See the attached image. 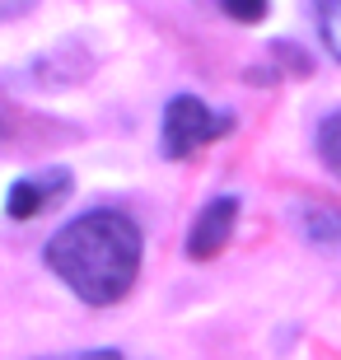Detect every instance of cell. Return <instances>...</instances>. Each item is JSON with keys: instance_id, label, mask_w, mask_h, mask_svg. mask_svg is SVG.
<instances>
[{"instance_id": "1", "label": "cell", "mask_w": 341, "mask_h": 360, "mask_svg": "<svg viewBox=\"0 0 341 360\" xmlns=\"http://www.w3.org/2000/svg\"><path fill=\"white\" fill-rule=\"evenodd\" d=\"M47 267L66 281L84 304H117L141 271V229L122 211H84L47 243Z\"/></svg>"}, {"instance_id": "2", "label": "cell", "mask_w": 341, "mask_h": 360, "mask_svg": "<svg viewBox=\"0 0 341 360\" xmlns=\"http://www.w3.org/2000/svg\"><path fill=\"white\" fill-rule=\"evenodd\" d=\"M229 131H234V117L206 108L197 94H178L164 108V155L169 160H187V155H197L201 146H210Z\"/></svg>"}, {"instance_id": "3", "label": "cell", "mask_w": 341, "mask_h": 360, "mask_svg": "<svg viewBox=\"0 0 341 360\" xmlns=\"http://www.w3.org/2000/svg\"><path fill=\"white\" fill-rule=\"evenodd\" d=\"M234 220H238L234 197H210L201 206V215L192 220V229H187V257H197V262L215 257L229 243V234H234Z\"/></svg>"}, {"instance_id": "4", "label": "cell", "mask_w": 341, "mask_h": 360, "mask_svg": "<svg viewBox=\"0 0 341 360\" xmlns=\"http://www.w3.org/2000/svg\"><path fill=\"white\" fill-rule=\"evenodd\" d=\"M66 192H70V174L66 169H42V174L19 178V183L10 187L5 211H10V220H33V215H42L52 201H61Z\"/></svg>"}, {"instance_id": "5", "label": "cell", "mask_w": 341, "mask_h": 360, "mask_svg": "<svg viewBox=\"0 0 341 360\" xmlns=\"http://www.w3.org/2000/svg\"><path fill=\"white\" fill-rule=\"evenodd\" d=\"M290 220L300 225V234L309 243L341 253V211L337 206H323V201H295V206H290Z\"/></svg>"}, {"instance_id": "6", "label": "cell", "mask_w": 341, "mask_h": 360, "mask_svg": "<svg viewBox=\"0 0 341 360\" xmlns=\"http://www.w3.org/2000/svg\"><path fill=\"white\" fill-rule=\"evenodd\" d=\"M318 155H323V164L341 178V108H337V112H328L323 127H318Z\"/></svg>"}, {"instance_id": "7", "label": "cell", "mask_w": 341, "mask_h": 360, "mask_svg": "<svg viewBox=\"0 0 341 360\" xmlns=\"http://www.w3.org/2000/svg\"><path fill=\"white\" fill-rule=\"evenodd\" d=\"M318 24H323V42H328L332 56L341 61V0H337V5H323V10H318Z\"/></svg>"}, {"instance_id": "8", "label": "cell", "mask_w": 341, "mask_h": 360, "mask_svg": "<svg viewBox=\"0 0 341 360\" xmlns=\"http://www.w3.org/2000/svg\"><path fill=\"white\" fill-rule=\"evenodd\" d=\"M220 10L229 14V19H238V24H262V19H266L262 0H224Z\"/></svg>"}, {"instance_id": "9", "label": "cell", "mask_w": 341, "mask_h": 360, "mask_svg": "<svg viewBox=\"0 0 341 360\" xmlns=\"http://www.w3.org/2000/svg\"><path fill=\"white\" fill-rule=\"evenodd\" d=\"M42 360H122L117 351H75V356H42Z\"/></svg>"}]
</instances>
